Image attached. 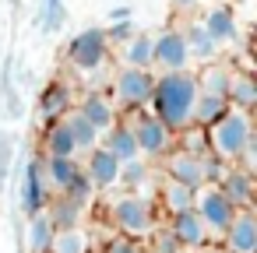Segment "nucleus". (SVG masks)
Here are the masks:
<instances>
[{
  "label": "nucleus",
  "instance_id": "obj_1",
  "mask_svg": "<svg viewBox=\"0 0 257 253\" xmlns=\"http://www.w3.org/2000/svg\"><path fill=\"white\" fill-rule=\"evenodd\" d=\"M194 99H197V78L187 74V71H176V74H162L155 78V88H152V116L169 130V134H180L190 123V109H194Z\"/></svg>",
  "mask_w": 257,
  "mask_h": 253
},
{
  "label": "nucleus",
  "instance_id": "obj_2",
  "mask_svg": "<svg viewBox=\"0 0 257 253\" xmlns=\"http://www.w3.org/2000/svg\"><path fill=\"white\" fill-rule=\"evenodd\" d=\"M250 137H253L250 116L239 113V109H225V113L208 127L204 144L211 148V155H215L218 162H232V165H236V158L243 155V148H246Z\"/></svg>",
  "mask_w": 257,
  "mask_h": 253
},
{
  "label": "nucleus",
  "instance_id": "obj_3",
  "mask_svg": "<svg viewBox=\"0 0 257 253\" xmlns=\"http://www.w3.org/2000/svg\"><path fill=\"white\" fill-rule=\"evenodd\" d=\"M109 221L116 225V235L141 239L155 228V204L141 193H123L109 204Z\"/></svg>",
  "mask_w": 257,
  "mask_h": 253
},
{
  "label": "nucleus",
  "instance_id": "obj_4",
  "mask_svg": "<svg viewBox=\"0 0 257 253\" xmlns=\"http://www.w3.org/2000/svg\"><path fill=\"white\" fill-rule=\"evenodd\" d=\"M218 176H222V162L215 155H190V151L166 155V179H173V183L197 190V186L218 183Z\"/></svg>",
  "mask_w": 257,
  "mask_h": 253
},
{
  "label": "nucleus",
  "instance_id": "obj_5",
  "mask_svg": "<svg viewBox=\"0 0 257 253\" xmlns=\"http://www.w3.org/2000/svg\"><path fill=\"white\" fill-rule=\"evenodd\" d=\"M194 211H197V218L204 221L208 232H218V235H222L239 207H232V200H229L215 183H208V186H197V190H194Z\"/></svg>",
  "mask_w": 257,
  "mask_h": 253
},
{
  "label": "nucleus",
  "instance_id": "obj_6",
  "mask_svg": "<svg viewBox=\"0 0 257 253\" xmlns=\"http://www.w3.org/2000/svg\"><path fill=\"white\" fill-rule=\"evenodd\" d=\"M106 57H109V43H106V32H102V29H85V32H78V36L71 39V46H67V60H71V67H78L81 74L99 71V67L106 64Z\"/></svg>",
  "mask_w": 257,
  "mask_h": 253
},
{
  "label": "nucleus",
  "instance_id": "obj_7",
  "mask_svg": "<svg viewBox=\"0 0 257 253\" xmlns=\"http://www.w3.org/2000/svg\"><path fill=\"white\" fill-rule=\"evenodd\" d=\"M131 134L138 141V155H145V158H162L173 148V134L152 113H138L134 123H131Z\"/></svg>",
  "mask_w": 257,
  "mask_h": 253
},
{
  "label": "nucleus",
  "instance_id": "obj_8",
  "mask_svg": "<svg viewBox=\"0 0 257 253\" xmlns=\"http://www.w3.org/2000/svg\"><path fill=\"white\" fill-rule=\"evenodd\" d=\"M152 88H155V78L152 71H138V67H123L116 78H113V95L120 106H131V109H141L148 106L152 99Z\"/></svg>",
  "mask_w": 257,
  "mask_h": 253
},
{
  "label": "nucleus",
  "instance_id": "obj_9",
  "mask_svg": "<svg viewBox=\"0 0 257 253\" xmlns=\"http://www.w3.org/2000/svg\"><path fill=\"white\" fill-rule=\"evenodd\" d=\"M152 64H159L166 74L183 71V67L190 64V53H187V39H183V32L169 29V32L155 36V39H152Z\"/></svg>",
  "mask_w": 257,
  "mask_h": 253
},
{
  "label": "nucleus",
  "instance_id": "obj_10",
  "mask_svg": "<svg viewBox=\"0 0 257 253\" xmlns=\"http://www.w3.org/2000/svg\"><path fill=\"white\" fill-rule=\"evenodd\" d=\"M46 204H50V183L43 172V158H29L25 176H22V211L29 218V214L46 211Z\"/></svg>",
  "mask_w": 257,
  "mask_h": 253
},
{
  "label": "nucleus",
  "instance_id": "obj_11",
  "mask_svg": "<svg viewBox=\"0 0 257 253\" xmlns=\"http://www.w3.org/2000/svg\"><path fill=\"white\" fill-rule=\"evenodd\" d=\"M222 235H225V253H257V218H253V211L239 207Z\"/></svg>",
  "mask_w": 257,
  "mask_h": 253
},
{
  "label": "nucleus",
  "instance_id": "obj_12",
  "mask_svg": "<svg viewBox=\"0 0 257 253\" xmlns=\"http://www.w3.org/2000/svg\"><path fill=\"white\" fill-rule=\"evenodd\" d=\"M81 172L88 176V183L95 186V190H109V186H116V176H120V162L102 148V144H95L92 151H88V158H85V165H81Z\"/></svg>",
  "mask_w": 257,
  "mask_h": 253
},
{
  "label": "nucleus",
  "instance_id": "obj_13",
  "mask_svg": "<svg viewBox=\"0 0 257 253\" xmlns=\"http://www.w3.org/2000/svg\"><path fill=\"white\" fill-rule=\"evenodd\" d=\"M169 232H173V239H176L180 246H187V249H204L208 239H211V232L204 228V221L197 218V211L173 214V218H169Z\"/></svg>",
  "mask_w": 257,
  "mask_h": 253
},
{
  "label": "nucleus",
  "instance_id": "obj_14",
  "mask_svg": "<svg viewBox=\"0 0 257 253\" xmlns=\"http://www.w3.org/2000/svg\"><path fill=\"white\" fill-rule=\"evenodd\" d=\"M215 186L232 200V207H250V200H253V176L246 169H239V165L222 169V176H218Z\"/></svg>",
  "mask_w": 257,
  "mask_h": 253
},
{
  "label": "nucleus",
  "instance_id": "obj_15",
  "mask_svg": "<svg viewBox=\"0 0 257 253\" xmlns=\"http://www.w3.org/2000/svg\"><path fill=\"white\" fill-rule=\"evenodd\" d=\"M78 113H81L95 130H99V137L116 123V106H113V99H109V95H99V92H88V95L81 99Z\"/></svg>",
  "mask_w": 257,
  "mask_h": 253
},
{
  "label": "nucleus",
  "instance_id": "obj_16",
  "mask_svg": "<svg viewBox=\"0 0 257 253\" xmlns=\"http://www.w3.org/2000/svg\"><path fill=\"white\" fill-rule=\"evenodd\" d=\"M99 144H102L120 165L141 158V155H138V141H134V134H131V123H113V127L99 137Z\"/></svg>",
  "mask_w": 257,
  "mask_h": 253
},
{
  "label": "nucleus",
  "instance_id": "obj_17",
  "mask_svg": "<svg viewBox=\"0 0 257 253\" xmlns=\"http://www.w3.org/2000/svg\"><path fill=\"white\" fill-rule=\"evenodd\" d=\"M201 29L208 32V39H211L215 46H229V43L239 39V29H236V18H232L229 8H215V11H208L204 22H201Z\"/></svg>",
  "mask_w": 257,
  "mask_h": 253
},
{
  "label": "nucleus",
  "instance_id": "obj_18",
  "mask_svg": "<svg viewBox=\"0 0 257 253\" xmlns=\"http://www.w3.org/2000/svg\"><path fill=\"white\" fill-rule=\"evenodd\" d=\"M39 113H43L50 123L64 120V116L71 113V85H64V81L46 85V88H43V95H39Z\"/></svg>",
  "mask_w": 257,
  "mask_h": 253
},
{
  "label": "nucleus",
  "instance_id": "obj_19",
  "mask_svg": "<svg viewBox=\"0 0 257 253\" xmlns=\"http://www.w3.org/2000/svg\"><path fill=\"white\" fill-rule=\"evenodd\" d=\"M46 218H50L53 228H81L85 204H78V200H71V197H50Z\"/></svg>",
  "mask_w": 257,
  "mask_h": 253
},
{
  "label": "nucleus",
  "instance_id": "obj_20",
  "mask_svg": "<svg viewBox=\"0 0 257 253\" xmlns=\"http://www.w3.org/2000/svg\"><path fill=\"white\" fill-rule=\"evenodd\" d=\"M225 102H229V109L250 113L257 106V85H253V78L250 74H232L229 92H225Z\"/></svg>",
  "mask_w": 257,
  "mask_h": 253
},
{
  "label": "nucleus",
  "instance_id": "obj_21",
  "mask_svg": "<svg viewBox=\"0 0 257 253\" xmlns=\"http://www.w3.org/2000/svg\"><path fill=\"white\" fill-rule=\"evenodd\" d=\"M53 232H57V228L50 225L46 211H39V214H29V228H25V246H29V253H50Z\"/></svg>",
  "mask_w": 257,
  "mask_h": 253
},
{
  "label": "nucleus",
  "instance_id": "obj_22",
  "mask_svg": "<svg viewBox=\"0 0 257 253\" xmlns=\"http://www.w3.org/2000/svg\"><path fill=\"white\" fill-rule=\"evenodd\" d=\"M225 109H229V102H225L222 95H204V92H197L194 109H190V123H197V127L204 130V127H211Z\"/></svg>",
  "mask_w": 257,
  "mask_h": 253
},
{
  "label": "nucleus",
  "instance_id": "obj_23",
  "mask_svg": "<svg viewBox=\"0 0 257 253\" xmlns=\"http://www.w3.org/2000/svg\"><path fill=\"white\" fill-rule=\"evenodd\" d=\"M78 162L74 158H43V172H46V183H50V190H57V193H64L67 186H71V179L78 176Z\"/></svg>",
  "mask_w": 257,
  "mask_h": 253
},
{
  "label": "nucleus",
  "instance_id": "obj_24",
  "mask_svg": "<svg viewBox=\"0 0 257 253\" xmlns=\"http://www.w3.org/2000/svg\"><path fill=\"white\" fill-rule=\"evenodd\" d=\"M159 200H162V207L169 211V218H173V214H183V211H194V190L183 186V183H173V179L162 183Z\"/></svg>",
  "mask_w": 257,
  "mask_h": 253
},
{
  "label": "nucleus",
  "instance_id": "obj_25",
  "mask_svg": "<svg viewBox=\"0 0 257 253\" xmlns=\"http://www.w3.org/2000/svg\"><path fill=\"white\" fill-rule=\"evenodd\" d=\"M229 81H232V71H229L225 64H215V60H211V64L197 74V92H204V95H222V99H225Z\"/></svg>",
  "mask_w": 257,
  "mask_h": 253
},
{
  "label": "nucleus",
  "instance_id": "obj_26",
  "mask_svg": "<svg viewBox=\"0 0 257 253\" xmlns=\"http://www.w3.org/2000/svg\"><path fill=\"white\" fill-rule=\"evenodd\" d=\"M74 155H78V148H74V137H71L67 123L64 120L50 123V130H46V158H74Z\"/></svg>",
  "mask_w": 257,
  "mask_h": 253
},
{
  "label": "nucleus",
  "instance_id": "obj_27",
  "mask_svg": "<svg viewBox=\"0 0 257 253\" xmlns=\"http://www.w3.org/2000/svg\"><path fill=\"white\" fill-rule=\"evenodd\" d=\"M50 253H92V235L85 228H57Z\"/></svg>",
  "mask_w": 257,
  "mask_h": 253
},
{
  "label": "nucleus",
  "instance_id": "obj_28",
  "mask_svg": "<svg viewBox=\"0 0 257 253\" xmlns=\"http://www.w3.org/2000/svg\"><path fill=\"white\" fill-rule=\"evenodd\" d=\"M64 123H67V130H71V137H74V148L78 151H92L95 144H99V130L78 113V109H71L67 116H64Z\"/></svg>",
  "mask_w": 257,
  "mask_h": 253
},
{
  "label": "nucleus",
  "instance_id": "obj_29",
  "mask_svg": "<svg viewBox=\"0 0 257 253\" xmlns=\"http://www.w3.org/2000/svg\"><path fill=\"white\" fill-rule=\"evenodd\" d=\"M148 179H152V165L141 162V158L123 162V165H120V176H116V183H120L127 193H141V190L148 186Z\"/></svg>",
  "mask_w": 257,
  "mask_h": 253
},
{
  "label": "nucleus",
  "instance_id": "obj_30",
  "mask_svg": "<svg viewBox=\"0 0 257 253\" xmlns=\"http://www.w3.org/2000/svg\"><path fill=\"white\" fill-rule=\"evenodd\" d=\"M123 64L127 67H138V71H148L152 67V36L148 32H138L123 46Z\"/></svg>",
  "mask_w": 257,
  "mask_h": 253
},
{
  "label": "nucleus",
  "instance_id": "obj_31",
  "mask_svg": "<svg viewBox=\"0 0 257 253\" xmlns=\"http://www.w3.org/2000/svg\"><path fill=\"white\" fill-rule=\"evenodd\" d=\"M183 39H187V53H190V57H197V60H204V64L215 60V50H218V46L208 39V32L201 29V22L190 25V29L183 32Z\"/></svg>",
  "mask_w": 257,
  "mask_h": 253
},
{
  "label": "nucleus",
  "instance_id": "obj_32",
  "mask_svg": "<svg viewBox=\"0 0 257 253\" xmlns=\"http://www.w3.org/2000/svg\"><path fill=\"white\" fill-rule=\"evenodd\" d=\"M64 18H67V11H64V0H43L39 22H43V29H46V32H57V29L64 25Z\"/></svg>",
  "mask_w": 257,
  "mask_h": 253
},
{
  "label": "nucleus",
  "instance_id": "obj_33",
  "mask_svg": "<svg viewBox=\"0 0 257 253\" xmlns=\"http://www.w3.org/2000/svg\"><path fill=\"white\" fill-rule=\"evenodd\" d=\"M92 193H95V186H92V183H88V176H85V172L78 169V176L71 179V186H67V190H64L60 197H71V200H78V204H85V207H88Z\"/></svg>",
  "mask_w": 257,
  "mask_h": 253
},
{
  "label": "nucleus",
  "instance_id": "obj_34",
  "mask_svg": "<svg viewBox=\"0 0 257 253\" xmlns=\"http://www.w3.org/2000/svg\"><path fill=\"white\" fill-rule=\"evenodd\" d=\"M148 235H152V242H148V253H180V249H183V246L173 239L169 225H166V228H152Z\"/></svg>",
  "mask_w": 257,
  "mask_h": 253
},
{
  "label": "nucleus",
  "instance_id": "obj_35",
  "mask_svg": "<svg viewBox=\"0 0 257 253\" xmlns=\"http://www.w3.org/2000/svg\"><path fill=\"white\" fill-rule=\"evenodd\" d=\"M106 32V43H120V46H127L134 36H138V29H134V22L127 18V22H113L109 29H102Z\"/></svg>",
  "mask_w": 257,
  "mask_h": 253
},
{
  "label": "nucleus",
  "instance_id": "obj_36",
  "mask_svg": "<svg viewBox=\"0 0 257 253\" xmlns=\"http://www.w3.org/2000/svg\"><path fill=\"white\" fill-rule=\"evenodd\" d=\"M102 253H145L141 249V242L138 239H127V235H113L106 246H102Z\"/></svg>",
  "mask_w": 257,
  "mask_h": 253
},
{
  "label": "nucleus",
  "instance_id": "obj_37",
  "mask_svg": "<svg viewBox=\"0 0 257 253\" xmlns=\"http://www.w3.org/2000/svg\"><path fill=\"white\" fill-rule=\"evenodd\" d=\"M11 158H15V141H11V134H0V179L8 176Z\"/></svg>",
  "mask_w": 257,
  "mask_h": 253
},
{
  "label": "nucleus",
  "instance_id": "obj_38",
  "mask_svg": "<svg viewBox=\"0 0 257 253\" xmlns=\"http://www.w3.org/2000/svg\"><path fill=\"white\" fill-rule=\"evenodd\" d=\"M131 18V8H113L109 11V22H127Z\"/></svg>",
  "mask_w": 257,
  "mask_h": 253
},
{
  "label": "nucleus",
  "instance_id": "obj_39",
  "mask_svg": "<svg viewBox=\"0 0 257 253\" xmlns=\"http://www.w3.org/2000/svg\"><path fill=\"white\" fill-rule=\"evenodd\" d=\"M173 4H176V8H194L197 0H173Z\"/></svg>",
  "mask_w": 257,
  "mask_h": 253
},
{
  "label": "nucleus",
  "instance_id": "obj_40",
  "mask_svg": "<svg viewBox=\"0 0 257 253\" xmlns=\"http://www.w3.org/2000/svg\"><path fill=\"white\" fill-rule=\"evenodd\" d=\"M204 253H225V249H204Z\"/></svg>",
  "mask_w": 257,
  "mask_h": 253
}]
</instances>
